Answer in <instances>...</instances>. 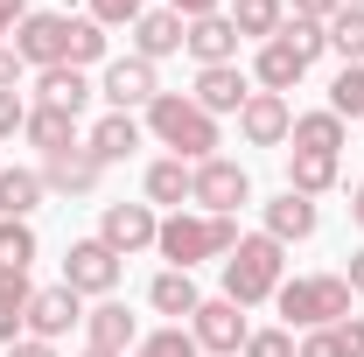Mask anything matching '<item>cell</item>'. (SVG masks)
<instances>
[{
  "label": "cell",
  "mask_w": 364,
  "mask_h": 357,
  "mask_svg": "<svg viewBox=\"0 0 364 357\" xmlns=\"http://www.w3.org/2000/svg\"><path fill=\"white\" fill-rule=\"evenodd\" d=\"M140 127H147V140H161V147H168L176 161H189V169H196V161H210V154L225 147L218 119H210L189 91H161V98L140 112Z\"/></svg>",
  "instance_id": "cell-1"
},
{
  "label": "cell",
  "mask_w": 364,
  "mask_h": 357,
  "mask_svg": "<svg viewBox=\"0 0 364 357\" xmlns=\"http://www.w3.org/2000/svg\"><path fill=\"white\" fill-rule=\"evenodd\" d=\"M218 267H225V302H238V309H267L273 294H280V280H287V245L267 238V231H245Z\"/></svg>",
  "instance_id": "cell-2"
},
{
  "label": "cell",
  "mask_w": 364,
  "mask_h": 357,
  "mask_svg": "<svg viewBox=\"0 0 364 357\" xmlns=\"http://www.w3.org/2000/svg\"><path fill=\"white\" fill-rule=\"evenodd\" d=\"M238 238H245V231H238V218H210V211H168V218H161V238H154V252H161L176 273H196L203 260H225Z\"/></svg>",
  "instance_id": "cell-3"
},
{
  "label": "cell",
  "mask_w": 364,
  "mask_h": 357,
  "mask_svg": "<svg viewBox=\"0 0 364 357\" xmlns=\"http://www.w3.org/2000/svg\"><path fill=\"white\" fill-rule=\"evenodd\" d=\"M350 302H358V294H350V280H343V273H294V280H280V294H273V309H280V322H287L294 336L343 322Z\"/></svg>",
  "instance_id": "cell-4"
},
{
  "label": "cell",
  "mask_w": 364,
  "mask_h": 357,
  "mask_svg": "<svg viewBox=\"0 0 364 357\" xmlns=\"http://www.w3.org/2000/svg\"><path fill=\"white\" fill-rule=\"evenodd\" d=\"M119 280H127V260H119L98 231L63 245V287H70V294H85V302H112Z\"/></svg>",
  "instance_id": "cell-5"
},
{
  "label": "cell",
  "mask_w": 364,
  "mask_h": 357,
  "mask_svg": "<svg viewBox=\"0 0 364 357\" xmlns=\"http://www.w3.org/2000/svg\"><path fill=\"white\" fill-rule=\"evenodd\" d=\"M245 203H252V176H245V161H231V154H210V161H196V169H189V211L238 218Z\"/></svg>",
  "instance_id": "cell-6"
},
{
  "label": "cell",
  "mask_w": 364,
  "mask_h": 357,
  "mask_svg": "<svg viewBox=\"0 0 364 357\" xmlns=\"http://www.w3.org/2000/svg\"><path fill=\"white\" fill-rule=\"evenodd\" d=\"M70 21H77V14H63V7H28L21 28H14V56H21L28 70L70 63Z\"/></svg>",
  "instance_id": "cell-7"
},
{
  "label": "cell",
  "mask_w": 364,
  "mask_h": 357,
  "mask_svg": "<svg viewBox=\"0 0 364 357\" xmlns=\"http://www.w3.org/2000/svg\"><path fill=\"white\" fill-rule=\"evenodd\" d=\"M189 336H196V351H203V357H238V351H245V336H252V322H245L238 302L203 294L196 315H189Z\"/></svg>",
  "instance_id": "cell-8"
},
{
  "label": "cell",
  "mask_w": 364,
  "mask_h": 357,
  "mask_svg": "<svg viewBox=\"0 0 364 357\" xmlns=\"http://www.w3.org/2000/svg\"><path fill=\"white\" fill-rule=\"evenodd\" d=\"M98 98H105V112H147V105L161 98V70H154V63H140L134 49H127V56H112V63H105Z\"/></svg>",
  "instance_id": "cell-9"
},
{
  "label": "cell",
  "mask_w": 364,
  "mask_h": 357,
  "mask_svg": "<svg viewBox=\"0 0 364 357\" xmlns=\"http://www.w3.org/2000/svg\"><path fill=\"white\" fill-rule=\"evenodd\" d=\"M98 238H105L119 260L154 252V238H161V211H154V203H105V211H98Z\"/></svg>",
  "instance_id": "cell-10"
},
{
  "label": "cell",
  "mask_w": 364,
  "mask_h": 357,
  "mask_svg": "<svg viewBox=\"0 0 364 357\" xmlns=\"http://www.w3.org/2000/svg\"><path fill=\"white\" fill-rule=\"evenodd\" d=\"M70 329H85V294H70L63 280H56V287H36V302H28V322H21V336L63 343Z\"/></svg>",
  "instance_id": "cell-11"
},
{
  "label": "cell",
  "mask_w": 364,
  "mask_h": 357,
  "mask_svg": "<svg viewBox=\"0 0 364 357\" xmlns=\"http://www.w3.org/2000/svg\"><path fill=\"white\" fill-rule=\"evenodd\" d=\"M287 134H294V105H287V98L252 91V98L238 105V140H245V147H287Z\"/></svg>",
  "instance_id": "cell-12"
},
{
  "label": "cell",
  "mask_w": 364,
  "mask_h": 357,
  "mask_svg": "<svg viewBox=\"0 0 364 357\" xmlns=\"http://www.w3.org/2000/svg\"><path fill=\"white\" fill-rule=\"evenodd\" d=\"M140 336H147V329H140V315L127 309L119 294H112V302H91V309H85V343H91V351L127 357V351L140 343Z\"/></svg>",
  "instance_id": "cell-13"
},
{
  "label": "cell",
  "mask_w": 364,
  "mask_h": 357,
  "mask_svg": "<svg viewBox=\"0 0 364 357\" xmlns=\"http://www.w3.org/2000/svg\"><path fill=\"white\" fill-rule=\"evenodd\" d=\"M140 140H147V127H140V112H98L85 127V147L105 161V169H119V161H134Z\"/></svg>",
  "instance_id": "cell-14"
},
{
  "label": "cell",
  "mask_w": 364,
  "mask_h": 357,
  "mask_svg": "<svg viewBox=\"0 0 364 357\" xmlns=\"http://www.w3.org/2000/svg\"><path fill=\"white\" fill-rule=\"evenodd\" d=\"M98 182H105V161H98L91 147H63V154L43 161V189L49 196H98Z\"/></svg>",
  "instance_id": "cell-15"
},
{
  "label": "cell",
  "mask_w": 364,
  "mask_h": 357,
  "mask_svg": "<svg viewBox=\"0 0 364 357\" xmlns=\"http://www.w3.org/2000/svg\"><path fill=\"white\" fill-rule=\"evenodd\" d=\"M259 218H267L259 231H267V238H280V245H309V238L322 231V211L309 203V196H294V189H280L273 203H259Z\"/></svg>",
  "instance_id": "cell-16"
},
{
  "label": "cell",
  "mask_w": 364,
  "mask_h": 357,
  "mask_svg": "<svg viewBox=\"0 0 364 357\" xmlns=\"http://www.w3.org/2000/svg\"><path fill=\"white\" fill-rule=\"evenodd\" d=\"M189 98H196V105H203L210 119H225V112L238 119V105L252 98V78H245L238 63H210V70H196V85H189Z\"/></svg>",
  "instance_id": "cell-17"
},
{
  "label": "cell",
  "mask_w": 364,
  "mask_h": 357,
  "mask_svg": "<svg viewBox=\"0 0 364 357\" xmlns=\"http://www.w3.org/2000/svg\"><path fill=\"white\" fill-rule=\"evenodd\" d=\"M21 140L49 161V154H63V147H85V119H77V112H63V105H28Z\"/></svg>",
  "instance_id": "cell-18"
},
{
  "label": "cell",
  "mask_w": 364,
  "mask_h": 357,
  "mask_svg": "<svg viewBox=\"0 0 364 357\" xmlns=\"http://www.w3.org/2000/svg\"><path fill=\"white\" fill-rule=\"evenodd\" d=\"M238 28H231V14H203V21H189L182 28V49L196 56V70H210V63H238Z\"/></svg>",
  "instance_id": "cell-19"
},
{
  "label": "cell",
  "mask_w": 364,
  "mask_h": 357,
  "mask_svg": "<svg viewBox=\"0 0 364 357\" xmlns=\"http://www.w3.org/2000/svg\"><path fill=\"white\" fill-rule=\"evenodd\" d=\"M182 28H189V21H182L176 7H147L127 36H134V56H140V63L161 70V56H176V49H182Z\"/></svg>",
  "instance_id": "cell-20"
},
{
  "label": "cell",
  "mask_w": 364,
  "mask_h": 357,
  "mask_svg": "<svg viewBox=\"0 0 364 357\" xmlns=\"http://www.w3.org/2000/svg\"><path fill=\"white\" fill-rule=\"evenodd\" d=\"M245 78H252V91H273V98H287V91L309 78V63H301L294 49L280 43V36H273V43L252 49V70H245Z\"/></svg>",
  "instance_id": "cell-21"
},
{
  "label": "cell",
  "mask_w": 364,
  "mask_h": 357,
  "mask_svg": "<svg viewBox=\"0 0 364 357\" xmlns=\"http://www.w3.org/2000/svg\"><path fill=\"white\" fill-rule=\"evenodd\" d=\"M287 147H301V154H343V147H350V119H336L329 105H316V112H294V134H287Z\"/></svg>",
  "instance_id": "cell-22"
},
{
  "label": "cell",
  "mask_w": 364,
  "mask_h": 357,
  "mask_svg": "<svg viewBox=\"0 0 364 357\" xmlns=\"http://www.w3.org/2000/svg\"><path fill=\"white\" fill-rule=\"evenodd\" d=\"M140 203H154V211H189V161H176V154L147 161V176H140Z\"/></svg>",
  "instance_id": "cell-23"
},
{
  "label": "cell",
  "mask_w": 364,
  "mask_h": 357,
  "mask_svg": "<svg viewBox=\"0 0 364 357\" xmlns=\"http://www.w3.org/2000/svg\"><path fill=\"white\" fill-rule=\"evenodd\" d=\"M336 182H343V154H301V147L287 154V189H294V196L316 203V196H329Z\"/></svg>",
  "instance_id": "cell-24"
},
{
  "label": "cell",
  "mask_w": 364,
  "mask_h": 357,
  "mask_svg": "<svg viewBox=\"0 0 364 357\" xmlns=\"http://www.w3.org/2000/svg\"><path fill=\"white\" fill-rule=\"evenodd\" d=\"M196 302H203L196 273H176V267H161L154 280H147V309H154V315H176V322H189V315H196Z\"/></svg>",
  "instance_id": "cell-25"
},
{
  "label": "cell",
  "mask_w": 364,
  "mask_h": 357,
  "mask_svg": "<svg viewBox=\"0 0 364 357\" xmlns=\"http://www.w3.org/2000/svg\"><path fill=\"white\" fill-rule=\"evenodd\" d=\"M91 78L85 70H70V63H56V70H36V105H63V112H77L85 119V105H91Z\"/></svg>",
  "instance_id": "cell-26"
},
{
  "label": "cell",
  "mask_w": 364,
  "mask_h": 357,
  "mask_svg": "<svg viewBox=\"0 0 364 357\" xmlns=\"http://www.w3.org/2000/svg\"><path fill=\"white\" fill-rule=\"evenodd\" d=\"M225 14H231V28H238L245 43H273V36L287 28V0H231Z\"/></svg>",
  "instance_id": "cell-27"
},
{
  "label": "cell",
  "mask_w": 364,
  "mask_h": 357,
  "mask_svg": "<svg viewBox=\"0 0 364 357\" xmlns=\"http://www.w3.org/2000/svg\"><path fill=\"white\" fill-rule=\"evenodd\" d=\"M43 196V169H0V218H36Z\"/></svg>",
  "instance_id": "cell-28"
},
{
  "label": "cell",
  "mask_w": 364,
  "mask_h": 357,
  "mask_svg": "<svg viewBox=\"0 0 364 357\" xmlns=\"http://www.w3.org/2000/svg\"><path fill=\"white\" fill-rule=\"evenodd\" d=\"M28 302H36V280H28V273H7V267H0V343H14V336H21V322H28Z\"/></svg>",
  "instance_id": "cell-29"
},
{
  "label": "cell",
  "mask_w": 364,
  "mask_h": 357,
  "mask_svg": "<svg viewBox=\"0 0 364 357\" xmlns=\"http://www.w3.org/2000/svg\"><path fill=\"white\" fill-rule=\"evenodd\" d=\"M36 260H43L36 224H28V218H0V267H7V273H28Z\"/></svg>",
  "instance_id": "cell-30"
},
{
  "label": "cell",
  "mask_w": 364,
  "mask_h": 357,
  "mask_svg": "<svg viewBox=\"0 0 364 357\" xmlns=\"http://www.w3.org/2000/svg\"><path fill=\"white\" fill-rule=\"evenodd\" d=\"M127 357H203L196 351V336H189V322H161V329H147Z\"/></svg>",
  "instance_id": "cell-31"
},
{
  "label": "cell",
  "mask_w": 364,
  "mask_h": 357,
  "mask_svg": "<svg viewBox=\"0 0 364 357\" xmlns=\"http://www.w3.org/2000/svg\"><path fill=\"white\" fill-rule=\"evenodd\" d=\"M105 49H112V36H105V28H98L91 14H77V21H70V70H91V63H112Z\"/></svg>",
  "instance_id": "cell-32"
},
{
  "label": "cell",
  "mask_w": 364,
  "mask_h": 357,
  "mask_svg": "<svg viewBox=\"0 0 364 357\" xmlns=\"http://www.w3.org/2000/svg\"><path fill=\"white\" fill-rule=\"evenodd\" d=\"M329 56L336 63H364V7H343L329 21Z\"/></svg>",
  "instance_id": "cell-33"
},
{
  "label": "cell",
  "mask_w": 364,
  "mask_h": 357,
  "mask_svg": "<svg viewBox=\"0 0 364 357\" xmlns=\"http://www.w3.org/2000/svg\"><path fill=\"white\" fill-rule=\"evenodd\" d=\"M329 112H336V119H364V63H343V70H336Z\"/></svg>",
  "instance_id": "cell-34"
},
{
  "label": "cell",
  "mask_w": 364,
  "mask_h": 357,
  "mask_svg": "<svg viewBox=\"0 0 364 357\" xmlns=\"http://www.w3.org/2000/svg\"><path fill=\"white\" fill-rule=\"evenodd\" d=\"M280 43L294 49L301 63H316V56H329V28H322V21H294V14H287V28H280Z\"/></svg>",
  "instance_id": "cell-35"
},
{
  "label": "cell",
  "mask_w": 364,
  "mask_h": 357,
  "mask_svg": "<svg viewBox=\"0 0 364 357\" xmlns=\"http://www.w3.org/2000/svg\"><path fill=\"white\" fill-rule=\"evenodd\" d=\"M238 357H294V329H287V322H280V329H252Z\"/></svg>",
  "instance_id": "cell-36"
},
{
  "label": "cell",
  "mask_w": 364,
  "mask_h": 357,
  "mask_svg": "<svg viewBox=\"0 0 364 357\" xmlns=\"http://www.w3.org/2000/svg\"><path fill=\"white\" fill-rule=\"evenodd\" d=\"M140 14H147V0H91V21L98 28H134Z\"/></svg>",
  "instance_id": "cell-37"
},
{
  "label": "cell",
  "mask_w": 364,
  "mask_h": 357,
  "mask_svg": "<svg viewBox=\"0 0 364 357\" xmlns=\"http://www.w3.org/2000/svg\"><path fill=\"white\" fill-rule=\"evenodd\" d=\"M21 127H28V98L21 91H0V140H14Z\"/></svg>",
  "instance_id": "cell-38"
},
{
  "label": "cell",
  "mask_w": 364,
  "mask_h": 357,
  "mask_svg": "<svg viewBox=\"0 0 364 357\" xmlns=\"http://www.w3.org/2000/svg\"><path fill=\"white\" fill-rule=\"evenodd\" d=\"M343 7H350V0H287V14H294V21H322V28H329Z\"/></svg>",
  "instance_id": "cell-39"
},
{
  "label": "cell",
  "mask_w": 364,
  "mask_h": 357,
  "mask_svg": "<svg viewBox=\"0 0 364 357\" xmlns=\"http://www.w3.org/2000/svg\"><path fill=\"white\" fill-rule=\"evenodd\" d=\"M329 336H336V351H343V357H364V315H343V322H329Z\"/></svg>",
  "instance_id": "cell-40"
},
{
  "label": "cell",
  "mask_w": 364,
  "mask_h": 357,
  "mask_svg": "<svg viewBox=\"0 0 364 357\" xmlns=\"http://www.w3.org/2000/svg\"><path fill=\"white\" fill-rule=\"evenodd\" d=\"M294 357H343V351H336L329 329H309V336H294Z\"/></svg>",
  "instance_id": "cell-41"
},
{
  "label": "cell",
  "mask_w": 364,
  "mask_h": 357,
  "mask_svg": "<svg viewBox=\"0 0 364 357\" xmlns=\"http://www.w3.org/2000/svg\"><path fill=\"white\" fill-rule=\"evenodd\" d=\"M21 78H28V63L14 56V43H0V91H14Z\"/></svg>",
  "instance_id": "cell-42"
},
{
  "label": "cell",
  "mask_w": 364,
  "mask_h": 357,
  "mask_svg": "<svg viewBox=\"0 0 364 357\" xmlns=\"http://www.w3.org/2000/svg\"><path fill=\"white\" fill-rule=\"evenodd\" d=\"M168 7H176L182 21H203V14H225L231 0H168Z\"/></svg>",
  "instance_id": "cell-43"
},
{
  "label": "cell",
  "mask_w": 364,
  "mask_h": 357,
  "mask_svg": "<svg viewBox=\"0 0 364 357\" xmlns=\"http://www.w3.org/2000/svg\"><path fill=\"white\" fill-rule=\"evenodd\" d=\"M7 357H63V351H56V343H43V336H14V343H7Z\"/></svg>",
  "instance_id": "cell-44"
},
{
  "label": "cell",
  "mask_w": 364,
  "mask_h": 357,
  "mask_svg": "<svg viewBox=\"0 0 364 357\" xmlns=\"http://www.w3.org/2000/svg\"><path fill=\"white\" fill-rule=\"evenodd\" d=\"M21 14H28V0H0V43H14V28H21Z\"/></svg>",
  "instance_id": "cell-45"
},
{
  "label": "cell",
  "mask_w": 364,
  "mask_h": 357,
  "mask_svg": "<svg viewBox=\"0 0 364 357\" xmlns=\"http://www.w3.org/2000/svg\"><path fill=\"white\" fill-rule=\"evenodd\" d=\"M343 280H350V294H364V245L350 252V267H343Z\"/></svg>",
  "instance_id": "cell-46"
},
{
  "label": "cell",
  "mask_w": 364,
  "mask_h": 357,
  "mask_svg": "<svg viewBox=\"0 0 364 357\" xmlns=\"http://www.w3.org/2000/svg\"><path fill=\"white\" fill-rule=\"evenodd\" d=\"M350 224H358V231H364V182H358V189H350Z\"/></svg>",
  "instance_id": "cell-47"
},
{
  "label": "cell",
  "mask_w": 364,
  "mask_h": 357,
  "mask_svg": "<svg viewBox=\"0 0 364 357\" xmlns=\"http://www.w3.org/2000/svg\"><path fill=\"white\" fill-rule=\"evenodd\" d=\"M85 357H112V351H91V343H85Z\"/></svg>",
  "instance_id": "cell-48"
},
{
  "label": "cell",
  "mask_w": 364,
  "mask_h": 357,
  "mask_svg": "<svg viewBox=\"0 0 364 357\" xmlns=\"http://www.w3.org/2000/svg\"><path fill=\"white\" fill-rule=\"evenodd\" d=\"M350 7H364V0H350Z\"/></svg>",
  "instance_id": "cell-49"
}]
</instances>
